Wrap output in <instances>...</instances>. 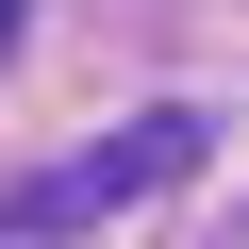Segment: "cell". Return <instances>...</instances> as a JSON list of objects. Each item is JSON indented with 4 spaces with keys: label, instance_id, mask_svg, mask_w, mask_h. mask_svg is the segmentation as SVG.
<instances>
[{
    "label": "cell",
    "instance_id": "1",
    "mask_svg": "<svg viewBox=\"0 0 249 249\" xmlns=\"http://www.w3.org/2000/svg\"><path fill=\"white\" fill-rule=\"evenodd\" d=\"M183 166H199V116H133V133H100V150L34 166L17 199H0V232H83V216H116V199H150V183H183Z\"/></svg>",
    "mask_w": 249,
    "mask_h": 249
},
{
    "label": "cell",
    "instance_id": "2",
    "mask_svg": "<svg viewBox=\"0 0 249 249\" xmlns=\"http://www.w3.org/2000/svg\"><path fill=\"white\" fill-rule=\"evenodd\" d=\"M0 34H17V0H0Z\"/></svg>",
    "mask_w": 249,
    "mask_h": 249
}]
</instances>
